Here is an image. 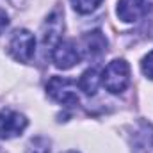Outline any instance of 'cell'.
Returning <instances> with one entry per match:
<instances>
[{"label":"cell","mask_w":153,"mask_h":153,"mask_svg":"<svg viewBox=\"0 0 153 153\" xmlns=\"http://www.w3.org/2000/svg\"><path fill=\"white\" fill-rule=\"evenodd\" d=\"M102 84L112 94H119V93L126 91V87L130 84V66H128V62L123 61V59L111 61L105 66L103 73H102Z\"/></svg>","instance_id":"6da1fadb"},{"label":"cell","mask_w":153,"mask_h":153,"mask_svg":"<svg viewBox=\"0 0 153 153\" xmlns=\"http://www.w3.org/2000/svg\"><path fill=\"white\" fill-rule=\"evenodd\" d=\"M9 53L20 62H30L36 53V38L27 29H18L9 39Z\"/></svg>","instance_id":"7a4b0ae2"},{"label":"cell","mask_w":153,"mask_h":153,"mask_svg":"<svg viewBox=\"0 0 153 153\" xmlns=\"http://www.w3.org/2000/svg\"><path fill=\"white\" fill-rule=\"evenodd\" d=\"M46 93L52 100L62 105H78L76 82L64 76H52L46 84Z\"/></svg>","instance_id":"3957f363"},{"label":"cell","mask_w":153,"mask_h":153,"mask_svg":"<svg viewBox=\"0 0 153 153\" xmlns=\"http://www.w3.org/2000/svg\"><path fill=\"white\" fill-rule=\"evenodd\" d=\"M80 59H82V50L78 48V45L73 39L61 41L52 52V61L55 62V68L59 70L73 68L75 64L80 62Z\"/></svg>","instance_id":"277c9868"},{"label":"cell","mask_w":153,"mask_h":153,"mask_svg":"<svg viewBox=\"0 0 153 153\" xmlns=\"http://www.w3.org/2000/svg\"><path fill=\"white\" fill-rule=\"evenodd\" d=\"M153 9V0H119L117 2V18L126 22V23H134L143 20L144 16H148Z\"/></svg>","instance_id":"5b68a950"},{"label":"cell","mask_w":153,"mask_h":153,"mask_svg":"<svg viewBox=\"0 0 153 153\" xmlns=\"http://www.w3.org/2000/svg\"><path fill=\"white\" fill-rule=\"evenodd\" d=\"M62 30H64L62 13H61V11H53V13L46 18V22H45V25H43V48H45L46 52L52 53L53 48L62 41V38H61Z\"/></svg>","instance_id":"8992f818"},{"label":"cell","mask_w":153,"mask_h":153,"mask_svg":"<svg viewBox=\"0 0 153 153\" xmlns=\"http://www.w3.org/2000/svg\"><path fill=\"white\" fill-rule=\"evenodd\" d=\"M27 128V117L13 109L0 111V139L18 137Z\"/></svg>","instance_id":"52a82bcc"},{"label":"cell","mask_w":153,"mask_h":153,"mask_svg":"<svg viewBox=\"0 0 153 153\" xmlns=\"http://www.w3.org/2000/svg\"><path fill=\"white\" fill-rule=\"evenodd\" d=\"M85 57H98L102 53H105L107 50V38L100 32V30H93V32H87L84 38H82V48Z\"/></svg>","instance_id":"ba28073f"},{"label":"cell","mask_w":153,"mask_h":153,"mask_svg":"<svg viewBox=\"0 0 153 153\" xmlns=\"http://www.w3.org/2000/svg\"><path fill=\"white\" fill-rule=\"evenodd\" d=\"M153 144V126L148 123H143L139 130L134 134V148L141 152H148Z\"/></svg>","instance_id":"9c48e42d"},{"label":"cell","mask_w":153,"mask_h":153,"mask_svg":"<svg viewBox=\"0 0 153 153\" xmlns=\"http://www.w3.org/2000/svg\"><path fill=\"white\" fill-rule=\"evenodd\" d=\"M98 84H100V75H98V70L96 68H89L87 71H84L80 76V82H78V87L80 91H84V94L87 96H93L98 89Z\"/></svg>","instance_id":"30bf717a"},{"label":"cell","mask_w":153,"mask_h":153,"mask_svg":"<svg viewBox=\"0 0 153 153\" xmlns=\"http://www.w3.org/2000/svg\"><path fill=\"white\" fill-rule=\"evenodd\" d=\"M27 153H50V141L46 137H34L27 144Z\"/></svg>","instance_id":"8fae6325"},{"label":"cell","mask_w":153,"mask_h":153,"mask_svg":"<svg viewBox=\"0 0 153 153\" xmlns=\"http://www.w3.org/2000/svg\"><path fill=\"white\" fill-rule=\"evenodd\" d=\"M103 0H71V5L76 13L80 14H87V13H93L94 9H98V5L102 4Z\"/></svg>","instance_id":"7c38bea8"},{"label":"cell","mask_w":153,"mask_h":153,"mask_svg":"<svg viewBox=\"0 0 153 153\" xmlns=\"http://www.w3.org/2000/svg\"><path fill=\"white\" fill-rule=\"evenodd\" d=\"M141 70H143V73L144 76H148L150 80H153V50L143 59V62H141Z\"/></svg>","instance_id":"4fadbf2b"},{"label":"cell","mask_w":153,"mask_h":153,"mask_svg":"<svg viewBox=\"0 0 153 153\" xmlns=\"http://www.w3.org/2000/svg\"><path fill=\"white\" fill-rule=\"evenodd\" d=\"M7 25H9V16L4 9H0V34L7 29Z\"/></svg>","instance_id":"5bb4252c"},{"label":"cell","mask_w":153,"mask_h":153,"mask_svg":"<svg viewBox=\"0 0 153 153\" xmlns=\"http://www.w3.org/2000/svg\"><path fill=\"white\" fill-rule=\"evenodd\" d=\"M68 153H76V152H68Z\"/></svg>","instance_id":"9a60e30c"}]
</instances>
